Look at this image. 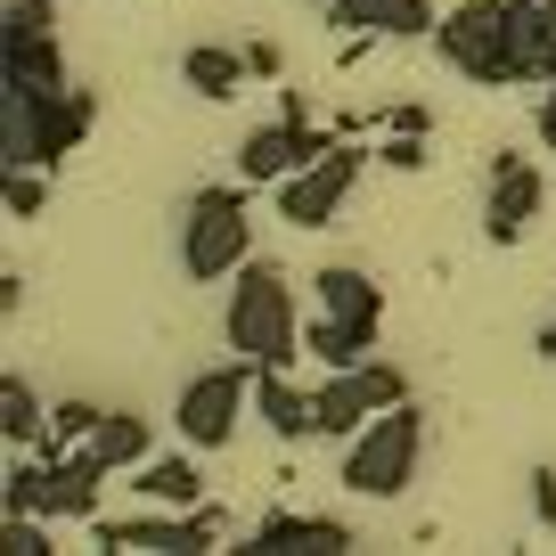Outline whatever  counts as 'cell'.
<instances>
[{
	"label": "cell",
	"mask_w": 556,
	"mask_h": 556,
	"mask_svg": "<svg viewBox=\"0 0 556 556\" xmlns=\"http://www.w3.org/2000/svg\"><path fill=\"white\" fill-rule=\"evenodd\" d=\"M222 336L238 361L254 368H295L303 361V303H295V278L278 262H245L238 287H229V312H222Z\"/></svg>",
	"instance_id": "6da1fadb"
},
{
	"label": "cell",
	"mask_w": 556,
	"mask_h": 556,
	"mask_svg": "<svg viewBox=\"0 0 556 556\" xmlns=\"http://www.w3.org/2000/svg\"><path fill=\"white\" fill-rule=\"evenodd\" d=\"M90 123H99V99L83 83H66V90L0 83V173H50Z\"/></svg>",
	"instance_id": "7a4b0ae2"
},
{
	"label": "cell",
	"mask_w": 556,
	"mask_h": 556,
	"mask_svg": "<svg viewBox=\"0 0 556 556\" xmlns=\"http://www.w3.org/2000/svg\"><path fill=\"white\" fill-rule=\"evenodd\" d=\"M434 50H442L451 74H467V83H483V90L532 83V66H523V34H516V9H507V0H458V9H442Z\"/></svg>",
	"instance_id": "3957f363"
},
{
	"label": "cell",
	"mask_w": 556,
	"mask_h": 556,
	"mask_svg": "<svg viewBox=\"0 0 556 556\" xmlns=\"http://www.w3.org/2000/svg\"><path fill=\"white\" fill-rule=\"evenodd\" d=\"M254 189V180H245ZM245 189H197L189 205H180V270L197 278V287H213V278H238L245 262H254V205H245Z\"/></svg>",
	"instance_id": "277c9868"
},
{
	"label": "cell",
	"mask_w": 556,
	"mask_h": 556,
	"mask_svg": "<svg viewBox=\"0 0 556 556\" xmlns=\"http://www.w3.org/2000/svg\"><path fill=\"white\" fill-rule=\"evenodd\" d=\"M106 475H115V467H99L90 451H58V458L34 451V458L9 467L0 507H9V516H50V523H90V516H99Z\"/></svg>",
	"instance_id": "5b68a950"
},
{
	"label": "cell",
	"mask_w": 556,
	"mask_h": 556,
	"mask_svg": "<svg viewBox=\"0 0 556 556\" xmlns=\"http://www.w3.org/2000/svg\"><path fill=\"white\" fill-rule=\"evenodd\" d=\"M417 458H426V409L393 401L384 417H368L361 434L344 442V491L361 500H401L417 483Z\"/></svg>",
	"instance_id": "8992f818"
},
{
	"label": "cell",
	"mask_w": 556,
	"mask_h": 556,
	"mask_svg": "<svg viewBox=\"0 0 556 556\" xmlns=\"http://www.w3.org/2000/svg\"><path fill=\"white\" fill-rule=\"evenodd\" d=\"M99 548H139V556H189V548H222L229 516L222 507H148V516H90Z\"/></svg>",
	"instance_id": "52a82bcc"
},
{
	"label": "cell",
	"mask_w": 556,
	"mask_h": 556,
	"mask_svg": "<svg viewBox=\"0 0 556 556\" xmlns=\"http://www.w3.org/2000/svg\"><path fill=\"white\" fill-rule=\"evenodd\" d=\"M245 401H254V361H222V368H205V377H189L180 384V409H173L180 442H189V451H229Z\"/></svg>",
	"instance_id": "ba28073f"
},
{
	"label": "cell",
	"mask_w": 556,
	"mask_h": 556,
	"mask_svg": "<svg viewBox=\"0 0 556 556\" xmlns=\"http://www.w3.org/2000/svg\"><path fill=\"white\" fill-rule=\"evenodd\" d=\"M312 393H319V434L352 442L368 417H384L393 401H409V377H401L393 361H361V368H328Z\"/></svg>",
	"instance_id": "9c48e42d"
},
{
	"label": "cell",
	"mask_w": 556,
	"mask_h": 556,
	"mask_svg": "<svg viewBox=\"0 0 556 556\" xmlns=\"http://www.w3.org/2000/svg\"><path fill=\"white\" fill-rule=\"evenodd\" d=\"M0 83L66 90V50H58V0H9V25H0Z\"/></svg>",
	"instance_id": "30bf717a"
},
{
	"label": "cell",
	"mask_w": 556,
	"mask_h": 556,
	"mask_svg": "<svg viewBox=\"0 0 556 556\" xmlns=\"http://www.w3.org/2000/svg\"><path fill=\"white\" fill-rule=\"evenodd\" d=\"M361 148L352 139H336L319 164H303V173H287L278 180V222H295V229H328L336 213L352 205V189H361Z\"/></svg>",
	"instance_id": "8fae6325"
},
{
	"label": "cell",
	"mask_w": 556,
	"mask_h": 556,
	"mask_svg": "<svg viewBox=\"0 0 556 556\" xmlns=\"http://www.w3.org/2000/svg\"><path fill=\"white\" fill-rule=\"evenodd\" d=\"M336 148V131H319V123H303V115H278V123H262V131H245L238 139V180H287V173H303V164H319Z\"/></svg>",
	"instance_id": "7c38bea8"
},
{
	"label": "cell",
	"mask_w": 556,
	"mask_h": 556,
	"mask_svg": "<svg viewBox=\"0 0 556 556\" xmlns=\"http://www.w3.org/2000/svg\"><path fill=\"white\" fill-rule=\"evenodd\" d=\"M540 197H548V180H540L532 156H491V197H483V238L491 245H523L540 222Z\"/></svg>",
	"instance_id": "4fadbf2b"
},
{
	"label": "cell",
	"mask_w": 556,
	"mask_h": 556,
	"mask_svg": "<svg viewBox=\"0 0 556 556\" xmlns=\"http://www.w3.org/2000/svg\"><path fill=\"white\" fill-rule=\"evenodd\" d=\"M254 556H344L352 548V523L344 516H295V507H278L245 532Z\"/></svg>",
	"instance_id": "5bb4252c"
},
{
	"label": "cell",
	"mask_w": 556,
	"mask_h": 556,
	"mask_svg": "<svg viewBox=\"0 0 556 556\" xmlns=\"http://www.w3.org/2000/svg\"><path fill=\"white\" fill-rule=\"evenodd\" d=\"M328 25H344V34H384V41H434L442 9L434 0H336Z\"/></svg>",
	"instance_id": "9a60e30c"
},
{
	"label": "cell",
	"mask_w": 556,
	"mask_h": 556,
	"mask_svg": "<svg viewBox=\"0 0 556 556\" xmlns=\"http://www.w3.org/2000/svg\"><path fill=\"white\" fill-rule=\"evenodd\" d=\"M254 417L278 442H312L319 434V393H303L295 368H254Z\"/></svg>",
	"instance_id": "2e32d148"
},
{
	"label": "cell",
	"mask_w": 556,
	"mask_h": 556,
	"mask_svg": "<svg viewBox=\"0 0 556 556\" xmlns=\"http://www.w3.org/2000/svg\"><path fill=\"white\" fill-rule=\"evenodd\" d=\"M312 312L352 319V328H384V287L352 262H328V270H312Z\"/></svg>",
	"instance_id": "e0dca14e"
},
{
	"label": "cell",
	"mask_w": 556,
	"mask_h": 556,
	"mask_svg": "<svg viewBox=\"0 0 556 556\" xmlns=\"http://www.w3.org/2000/svg\"><path fill=\"white\" fill-rule=\"evenodd\" d=\"M131 491L148 507H205V475H197L189 442H180L173 458H148V467H131Z\"/></svg>",
	"instance_id": "ac0fdd59"
},
{
	"label": "cell",
	"mask_w": 556,
	"mask_h": 556,
	"mask_svg": "<svg viewBox=\"0 0 556 556\" xmlns=\"http://www.w3.org/2000/svg\"><path fill=\"white\" fill-rule=\"evenodd\" d=\"M83 451L99 458V467H148V458H156V434H148V417H139V409H106L99 434H90Z\"/></svg>",
	"instance_id": "d6986e66"
},
{
	"label": "cell",
	"mask_w": 556,
	"mask_h": 556,
	"mask_svg": "<svg viewBox=\"0 0 556 556\" xmlns=\"http://www.w3.org/2000/svg\"><path fill=\"white\" fill-rule=\"evenodd\" d=\"M245 74H254V66H245L238 50H213V41L180 50V83H189L197 99H213V106H222V99H238V90H245Z\"/></svg>",
	"instance_id": "ffe728a7"
},
{
	"label": "cell",
	"mask_w": 556,
	"mask_h": 556,
	"mask_svg": "<svg viewBox=\"0 0 556 556\" xmlns=\"http://www.w3.org/2000/svg\"><path fill=\"white\" fill-rule=\"evenodd\" d=\"M303 352H312L319 368H361V361H377V328H352V319L312 312V328H303Z\"/></svg>",
	"instance_id": "44dd1931"
},
{
	"label": "cell",
	"mask_w": 556,
	"mask_h": 556,
	"mask_svg": "<svg viewBox=\"0 0 556 556\" xmlns=\"http://www.w3.org/2000/svg\"><path fill=\"white\" fill-rule=\"evenodd\" d=\"M0 434L17 442V451H41V434H50V409H41V393L9 368L0 377Z\"/></svg>",
	"instance_id": "7402d4cb"
},
{
	"label": "cell",
	"mask_w": 556,
	"mask_h": 556,
	"mask_svg": "<svg viewBox=\"0 0 556 556\" xmlns=\"http://www.w3.org/2000/svg\"><path fill=\"white\" fill-rule=\"evenodd\" d=\"M516 9V34H523V66H532V83H548L556 74V0H507Z\"/></svg>",
	"instance_id": "603a6c76"
},
{
	"label": "cell",
	"mask_w": 556,
	"mask_h": 556,
	"mask_svg": "<svg viewBox=\"0 0 556 556\" xmlns=\"http://www.w3.org/2000/svg\"><path fill=\"white\" fill-rule=\"evenodd\" d=\"M0 556H50V516H9L0 523Z\"/></svg>",
	"instance_id": "cb8c5ba5"
},
{
	"label": "cell",
	"mask_w": 556,
	"mask_h": 556,
	"mask_svg": "<svg viewBox=\"0 0 556 556\" xmlns=\"http://www.w3.org/2000/svg\"><path fill=\"white\" fill-rule=\"evenodd\" d=\"M377 164H384V173H417V164H426V131H384Z\"/></svg>",
	"instance_id": "d4e9b609"
},
{
	"label": "cell",
	"mask_w": 556,
	"mask_h": 556,
	"mask_svg": "<svg viewBox=\"0 0 556 556\" xmlns=\"http://www.w3.org/2000/svg\"><path fill=\"white\" fill-rule=\"evenodd\" d=\"M41 205H50V180L41 173H9V222H34Z\"/></svg>",
	"instance_id": "484cf974"
},
{
	"label": "cell",
	"mask_w": 556,
	"mask_h": 556,
	"mask_svg": "<svg viewBox=\"0 0 556 556\" xmlns=\"http://www.w3.org/2000/svg\"><path fill=\"white\" fill-rule=\"evenodd\" d=\"M532 516L540 532H556V467H532Z\"/></svg>",
	"instance_id": "4316f807"
},
{
	"label": "cell",
	"mask_w": 556,
	"mask_h": 556,
	"mask_svg": "<svg viewBox=\"0 0 556 556\" xmlns=\"http://www.w3.org/2000/svg\"><path fill=\"white\" fill-rule=\"evenodd\" d=\"M426 123H434L426 106H393V115H384V131H426Z\"/></svg>",
	"instance_id": "83f0119b"
},
{
	"label": "cell",
	"mask_w": 556,
	"mask_h": 556,
	"mask_svg": "<svg viewBox=\"0 0 556 556\" xmlns=\"http://www.w3.org/2000/svg\"><path fill=\"white\" fill-rule=\"evenodd\" d=\"M540 148H556V106H540Z\"/></svg>",
	"instance_id": "f1b7e54d"
},
{
	"label": "cell",
	"mask_w": 556,
	"mask_h": 556,
	"mask_svg": "<svg viewBox=\"0 0 556 556\" xmlns=\"http://www.w3.org/2000/svg\"><path fill=\"white\" fill-rule=\"evenodd\" d=\"M532 352H540V361H556V328H540V336H532Z\"/></svg>",
	"instance_id": "f546056e"
},
{
	"label": "cell",
	"mask_w": 556,
	"mask_h": 556,
	"mask_svg": "<svg viewBox=\"0 0 556 556\" xmlns=\"http://www.w3.org/2000/svg\"><path fill=\"white\" fill-rule=\"evenodd\" d=\"M540 106H556V74H548V99H540Z\"/></svg>",
	"instance_id": "4dcf8cb0"
},
{
	"label": "cell",
	"mask_w": 556,
	"mask_h": 556,
	"mask_svg": "<svg viewBox=\"0 0 556 556\" xmlns=\"http://www.w3.org/2000/svg\"><path fill=\"white\" fill-rule=\"evenodd\" d=\"M312 9H336V0H312Z\"/></svg>",
	"instance_id": "1f68e13d"
}]
</instances>
